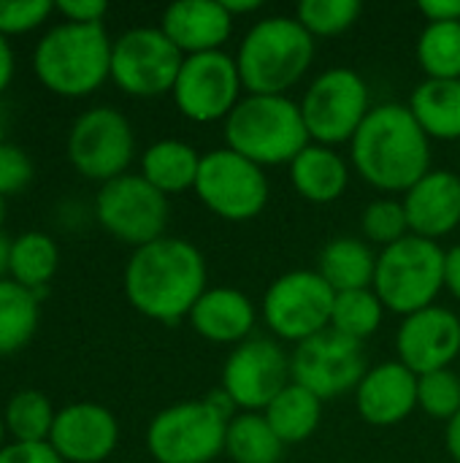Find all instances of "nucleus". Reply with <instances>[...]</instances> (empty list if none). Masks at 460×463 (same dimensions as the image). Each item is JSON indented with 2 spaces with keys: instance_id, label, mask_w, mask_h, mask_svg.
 Segmentation results:
<instances>
[{
  "instance_id": "37998d69",
  "label": "nucleus",
  "mask_w": 460,
  "mask_h": 463,
  "mask_svg": "<svg viewBox=\"0 0 460 463\" xmlns=\"http://www.w3.org/2000/svg\"><path fill=\"white\" fill-rule=\"evenodd\" d=\"M11 79H14V52L5 35L0 33V92L11 84Z\"/></svg>"
},
{
  "instance_id": "6ab92c4d",
  "label": "nucleus",
  "mask_w": 460,
  "mask_h": 463,
  "mask_svg": "<svg viewBox=\"0 0 460 463\" xmlns=\"http://www.w3.org/2000/svg\"><path fill=\"white\" fill-rule=\"evenodd\" d=\"M352 396L358 415L369 426L390 429L418 410V374L401 361H382L369 366Z\"/></svg>"
},
{
  "instance_id": "09e8293b",
  "label": "nucleus",
  "mask_w": 460,
  "mask_h": 463,
  "mask_svg": "<svg viewBox=\"0 0 460 463\" xmlns=\"http://www.w3.org/2000/svg\"><path fill=\"white\" fill-rule=\"evenodd\" d=\"M3 437H5V423H3V418H0V450H3Z\"/></svg>"
},
{
  "instance_id": "4c0bfd02",
  "label": "nucleus",
  "mask_w": 460,
  "mask_h": 463,
  "mask_svg": "<svg viewBox=\"0 0 460 463\" xmlns=\"http://www.w3.org/2000/svg\"><path fill=\"white\" fill-rule=\"evenodd\" d=\"M33 182V160L30 155L8 141H0V195L22 193Z\"/></svg>"
},
{
  "instance_id": "2f4dec72",
  "label": "nucleus",
  "mask_w": 460,
  "mask_h": 463,
  "mask_svg": "<svg viewBox=\"0 0 460 463\" xmlns=\"http://www.w3.org/2000/svg\"><path fill=\"white\" fill-rule=\"evenodd\" d=\"M415 54L426 79H460V22H426Z\"/></svg>"
},
{
  "instance_id": "423d86ee",
  "label": "nucleus",
  "mask_w": 460,
  "mask_h": 463,
  "mask_svg": "<svg viewBox=\"0 0 460 463\" xmlns=\"http://www.w3.org/2000/svg\"><path fill=\"white\" fill-rule=\"evenodd\" d=\"M111 46L103 24L60 22L35 43L33 68L46 90L81 98L111 79Z\"/></svg>"
},
{
  "instance_id": "bb28decb",
  "label": "nucleus",
  "mask_w": 460,
  "mask_h": 463,
  "mask_svg": "<svg viewBox=\"0 0 460 463\" xmlns=\"http://www.w3.org/2000/svg\"><path fill=\"white\" fill-rule=\"evenodd\" d=\"M323 399L298 383H290L266 410L263 418L285 445H301L323 423Z\"/></svg>"
},
{
  "instance_id": "c756f323",
  "label": "nucleus",
  "mask_w": 460,
  "mask_h": 463,
  "mask_svg": "<svg viewBox=\"0 0 460 463\" xmlns=\"http://www.w3.org/2000/svg\"><path fill=\"white\" fill-rule=\"evenodd\" d=\"M38 304L41 298L33 290L11 277L0 279V355L19 353L35 336Z\"/></svg>"
},
{
  "instance_id": "ddd939ff",
  "label": "nucleus",
  "mask_w": 460,
  "mask_h": 463,
  "mask_svg": "<svg viewBox=\"0 0 460 463\" xmlns=\"http://www.w3.org/2000/svg\"><path fill=\"white\" fill-rule=\"evenodd\" d=\"M184 54L160 27H130L111 46V79L133 98L174 92Z\"/></svg>"
},
{
  "instance_id": "473e14b6",
  "label": "nucleus",
  "mask_w": 460,
  "mask_h": 463,
  "mask_svg": "<svg viewBox=\"0 0 460 463\" xmlns=\"http://www.w3.org/2000/svg\"><path fill=\"white\" fill-rule=\"evenodd\" d=\"M54 418L57 410L52 407V402L33 388L16 391L3 412L5 431L14 437V442H49Z\"/></svg>"
},
{
  "instance_id": "cd10ccee",
  "label": "nucleus",
  "mask_w": 460,
  "mask_h": 463,
  "mask_svg": "<svg viewBox=\"0 0 460 463\" xmlns=\"http://www.w3.org/2000/svg\"><path fill=\"white\" fill-rule=\"evenodd\" d=\"M60 266V250L57 241L49 233L41 231H24L11 241V263L8 274L22 288L33 290L38 298L57 274Z\"/></svg>"
},
{
  "instance_id": "9b49d317",
  "label": "nucleus",
  "mask_w": 460,
  "mask_h": 463,
  "mask_svg": "<svg viewBox=\"0 0 460 463\" xmlns=\"http://www.w3.org/2000/svg\"><path fill=\"white\" fill-rule=\"evenodd\" d=\"M95 217L106 233L133 250L165 236L171 203L141 174H122L100 184L95 198Z\"/></svg>"
},
{
  "instance_id": "0eeeda50",
  "label": "nucleus",
  "mask_w": 460,
  "mask_h": 463,
  "mask_svg": "<svg viewBox=\"0 0 460 463\" xmlns=\"http://www.w3.org/2000/svg\"><path fill=\"white\" fill-rule=\"evenodd\" d=\"M445 252L439 241L407 236L377 258L374 293L388 312L409 317L437 304L445 290Z\"/></svg>"
},
{
  "instance_id": "a211bd4d",
  "label": "nucleus",
  "mask_w": 460,
  "mask_h": 463,
  "mask_svg": "<svg viewBox=\"0 0 460 463\" xmlns=\"http://www.w3.org/2000/svg\"><path fill=\"white\" fill-rule=\"evenodd\" d=\"M119 442L114 412L95 402H76L57 410L49 445L65 463L106 461Z\"/></svg>"
},
{
  "instance_id": "c9c22d12",
  "label": "nucleus",
  "mask_w": 460,
  "mask_h": 463,
  "mask_svg": "<svg viewBox=\"0 0 460 463\" xmlns=\"http://www.w3.org/2000/svg\"><path fill=\"white\" fill-rule=\"evenodd\" d=\"M418 410L431 420L450 423L460 412V374L455 369H439L418 377Z\"/></svg>"
},
{
  "instance_id": "4be33fe9",
  "label": "nucleus",
  "mask_w": 460,
  "mask_h": 463,
  "mask_svg": "<svg viewBox=\"0 0 460 463\" xmlns=\"http://www.w3.org/2000/svg\"><path fill=\"white\" fill-rule=\"evenodd\" d=\"M192 331L211 345H241L258 326L255 301L236 288H209L190 312Z\"/></svg>"
},
{
  "instance_id": "aec40b11",
  "label": "nucleus",
  "mask_w": 460,
  "mask_h": 463,
  "mask_svg": "<svg viewBox=\"0 0 460 463\" xmlns=\"http://www.w3.org/2000/svg\"><path fill=\"white\" fill-rule=\"evenodd\" d=\"M409 233L439 241L460 228V176L450 168H431L401 195Z\"/></svg>"
},
{
  "instance_id": "f704fd0d",
  "label": "nucleus",
  "mask_w": 460,
  "mask_h": 463,
  "mask_svg": "<svg viewBox=\"0 0 460 463\" xmlns=\"http://www.w3.org/2000/svg\"><path fill=\"white\" fill-rule=\"evenodd\" d=\"M361 239L369 241L371 247H390L401 239L409 236V220L404 212L401 198L393 195H382L374 198L371 203H366L363 214H361Z\"/></svg>"
},
{
  "instance_id": "ea45409f",
  "label": "nucleus",
  "mask_w": 460,
  "mask_h": 463,
  "mask_svg": "<svg viewBox=\"0 0 460 463\" xmlns=\"http://www.w3.org/2000/svg\"><path fill=\"white\" fill-rule=\"evenodd\" d=\"M54 8L65 16V22L79 24H103L108 5L103 0H57Z\"/></svg>"
},
{
  "instance_id": "c85d7f7f",
  "label": "nucleus",
  "mask_w": 460,
  "mask_h": 463,
  "mask_svg": "<svg viewBox=\"0 0 460 463\" xmlns=\"http://www.w3.org/2000/svg\"><path fill=\"white\" fill-rule=\"evenodd\" d=\"M285 448L263 412H239L228 423L225 456L233 463H282Z\"/></svg>"
},
{
  "instance_id": "a18cd8bd",
  "label": "nucleus",
  "mask_w": 460,
  "mask_h": 463,
  "mask_svg": "<svg viewBox=\"0 0 460 463\" xmlns=\"http://www.w3.org/2000/svg\"><path fill=\"white\" fill-rule=\"evenodd\" d=\"M222 5L230 11L233 19H236V16H244V14H255V11L263 8L260 0H222Z\"/></svg>"
},
{
  "instance_id": "a19ab883",
  "label": "nucleus",
  "mask_w": 460,
  "mask_h": 463,
  "mask_svg": "<svg viewBox=\"0 0 460 463\" xmlns=\"http://www.w3.org/2000/svg\"><path fill=\"white\" fill-rule=\"evenodd\" d=\"M418 8L426 22H460V0H423Z\"/></svg>"
},
{
  "instance_id": "72a5a7b5",
  "label": "nucleus",
  "mask_w": 460,
  "mask_h": 463,
  "mask_svg": "<svg viewBox=\"0 0 460 463\" xmlns=\"http://www.w3.org/2000/svg\"><path fill=\"white\" fill-rule=\"evenodd\" d=\"M361 14H363L361 0H301L293 16L317 41V38H336L347 33L361 19Z\"/></svg>"
},
{
  "instance_id": "a878e982",
  "label": "nucleus",
  "mask_w": 460,
  "mask_h": 463,
  "mask_svg": "<svg viewBox=\"0 0 460 463\" xmlns=\"http://www.w3.org/2000/svg\"><path fill=\"white\" fill-rule=\"evenodd\" d=\"M377 258L380 252H374L369 241L355 236H336L323 247L317 271L336 293L363 290V288H374Z\"/></svg>"
},
{
  "instance_id": "7c9ffc66",
  "label": "nucleus",
  "mask_w": 460,
  "mask_h": 463,
  "mask_svg": "<svg viewBox=\"0 0 460 463\" xmlns=\"http://www.w3.org/2000/svg\"><path fill=\"white\" fill-rule=\"evenodd\" d=\"M385 315H388V309L380 301V296L374 293V288L347 290V293H336L333 312H331V328L355 342H366L369 336H374L382 328Z\"/></svg>"
},
{
  "instance_id": "dca6fc26",
  "label": "nucleus",
  "mask_w": 460,
  "mask_h": 463,
  "mask_svg": "<svg viewBox=\"0 0 460 463\" xmlns=\"http://www.w3.org/2000/svg\"><path fill=\"white\" fill-rule=\"evenodd\" d=\"M290 383V355L274 336H252L236 345L220 377V388L239 412H263Z\"/></svg>"
},
{
  "instance_id": "8fccbe9b",
  "label": "nucleus",
  "mask_w": 460,
  "mask_h": 463,
  "mask_svg": "<svg viewBox=\"0 0 460 463\" xmlns=\"http://www.w3.org/2000/svg\"><path fill=\"white\" fill-rule=\"evenodd\" d=\"M458 152H460V141H458Z\"/></svg>"
},
{
  "instance_id": "f8f14e48",
  "label": "nucleus",
  "mask_w": 460,
  "mask_h": 463,
  "mask_svg": "<svg viewBox=\"0 0 460 463\" xmlns=\"http://www.w3.org/2000/svg\"><path fill=\"white\" fill-rule=\"evenodd\" d=\"M136 157V133L130 119L114 106H95L76 117L68 133V160L70 165L92 179L111 182L127 174Z\"/></svg>"
},
{
  "instance_id": "393cba45",
  "label": "nucleus",
  "mask_w": 460,
  "mask_h": 463,
  "mask_svg": "<svg viewBox=\"0 0 460 463\" xmlns=\"http://www.w3.org/2000/svg\"><path fill=\"white\" fill-rule=\"evenodd\" d=\"M407 106L431 141H460V79H423Z\"/></svg>"
},
{
  "instance_id": "58836bf2",
  "label": "nucleus",
  "mask_w": 460,
  "mask_h": 463,
  "mask_svg": "<svg viewBox=\"0 0 460 463\" xmlns=\"http://www.w3.org/2000/svg\"><path fill=\"white\" fill-rule=\"evenodd\" d=\"M0 463H65L49 442H14L0 450Z\"/></svg>"
},
{
  "instance_id": "2eb2a0df",
  "label": "nucleus",
  "mask_w": 460,
  "mask_h": 463,
  "mask_svg": "<svg viewBox=\"0 0 460 463\" xmlns=\"http://www.w3.org/2000/svg\"><path fill=\"white\" fill-rule=\"evenodd\" d=\"M171 95L182 117L198 125H214L225 122L247 92L236 57L228 52H206L184 57Z\"/></svg>"
},
{
  "instance_id": "49530a36",
  "label": "nucleus",
  "mask_w": 460,
  "mask_h": 463,
  "mask_svg": "<svg viewBox=\"0 0 460 463\" xmlns=\"http://www.w3.org/2000/svg\"><path fill=\"white\" fill-rule=\"evenodd\" d=\"M11 241L3 231H0V279H5V271H8V263H11Z\"/></svg>"
},
{
  "instance_id": "5701e85b",
  "label": "nucleus",
  "mask_w": 460,
  "mask_h": 463,
  "mask_svg": "<svg viewBox=\"0 0 460 463\" xmlns=\"http://www.w3.org/2000/svg\"><path fill=\"white\" fill-rule=\"evenodd\" d=\"M287 168L293 190L317 206L336 203L350 187V163L336 146L312 141Z\"/></svg>"
},
{
  "instance_id": "412c9836",
  "label": "nucleus",
  "mask_w": 460,
  "mask_h": 463,
  "mask_svg": "<svg viewBox=\"0 0 460 463\" xmlns=\"http://www.w3.org/2000/svg\"><path fill=\"white\" fill-rule=\"evenodd\" d=\"M233 16L222 0H179L163 11L160 30L184 54L222 52L233 33Z\"/></svg>"
},
{
  "instance_id": "39448f33",
  "label": "nucleus",
  "mask_w": 460,
  "mask_h": 463,
  "mask_svg": "<svg viewBox=\"0 0 460 463\" xmlns=\"http://www.w3.org/2000/svg\"><path fill=\"white\" fill-rule=\"evenodd\" d=\"M236 404L222 388L203 399L160 410L146 429V450L157 463H214L225 456V434Z\"/></svg>"
},
{
  "instance_id": "7ed1b4c3",
  "label": "nucleus",
  "mask_w": 460,
  "mask_h": 463,
  "mask_svg": "<svg viewBox=\"0 0 460 463\" xmlns=\"http://www.w3.org/2000/svg\"><path fill=\"white\" fill-rule=\"evenodd\" d=\"M314 38L296 16L274 14L258 19L236 49V65L249 95H287L314 62Z\"/></svg>"
},
{
  "instance_id": "f3484780",
  "label": "nucleus",
  "mask_w": 460,
  "mask_h": 463,
  "mask_svg": "<svg viewBox=\"0 0 460 463\" xmlns=\"http://www.w3.org/2000/svg\"><path fill=\"white\" fill-rule=\"evenodd\" d=\"M460 358V317L447 307H428L401 317L396 331V361L423 377L439 369H453Z\"/></svg>"
},
{
  "instance_id": "79ce46f5",
  "label": "nucleus",
  "mask_w": 460,
  "mask_h": 463,
  "mask_svg": "<svg viewBox=\"0 0 460 463\" xmlns=\"http://www.w3.org/2000/svg\"><path fill=\"white\" fill-rule=\"evenodd\" d=\"M445 290L460 301V244L445 252Z\"/></svg>"
},
{
  "instance_id": "1a4fd4ad",
  "label": "nucleus",
  "mask_w": 460,
  "mask_h": 463,
  "mask_svg": "<svg viewBox=\"0 0 460 463\" xmlns=\"http://www.w3.org/2000/svg\"><path fill=\"white\" fill-rule=\"evenodd\" d=\"M333 301L336 290L317 269H293L266 288L260 315L277 342L301 345L331 328Z\"/></svg>"
},
{
  "instance_id": "f03ea898",
  "label": "nucleus",
  "mask_w": 460,
  "mask_h": 463,
  "mask_svg": "<svg viewBox=\"0 0 460 463\" xmlns=\"http://www.w3.org/2000/svg\"><path fill=\"white\" fill-rule=\"evenodd\" d=\"M352 171L385 195H404L431 165V138L407 103H380L350 141Z\"/></svg>"
},
{
  "instance_id": "de8ad7c7",
  "label": "nucleus",
  "mask_w": 460,
  "mask_h": 463,
  "mask_svg": "<svg viewBox=\"0 0 460 463\" xmlns=\"http://www.w3.org/2000/svg\"><path fill=\"white\" fill-rule=\"evenodd\" d=\"M3 220H5V198L0 195V231H3Z\"/></svg>"
},
{
  "instance_id": "e433bc0d",
  "label": "nucleus",
  "mask_w": 460,
  "mask_h": 463,
  "mask_svg": "<svg viewBox=\"0 0 460 463\" xmlns=\"http://www.w3.org/2000/svg\"><path fill=\"white\" fill-rule=\"evenodd\" d=\"M52 11L54 3L49 0H0V33H27L38 27Z\"/></svg>"
},
{
  "instance_id": "c03bdc74",
  "label": "nucleus",
  "mask_w": 460,
  "mask_h": 463,
  "mask_svg": "<svg viewBox=\"0 0 460 463\" xmlns=\"http://www.w3.org/2000/svg\"><path fill=\"white\" fill-rule=\"evenodd\" d=\"M445 445H447V453L455 463H460V412L447 423V431H445Z\"/></svg>"
},
{
  "instance_id": "6e6552de",
  "label": "nucleus",
  "mask_w": 460,
  "mask_h": 463,
  "mask_svg": "<svg viewBox=\"0 0 460 463\" xmlns=\"http://www.w3.org/2000/svg\"><path fill=\"white\" fill-rule=\"evenodd\" d=\"M298 103L312 141L325 146L350 144L374 109L366 79L344 65L317 73Z\"/></svg>"
},
{
  "instance_id": "f257e3e1",
  "label": "nucleus",
  "mask_w": 460,
  "mask_h": 463,
  "mask_svg": "<svg viewBox=\"0 0 460 463\" xmlns=\"http://www.w3.org/2000/svg\"><path fill=\"white\" fill-rule=\"evenodd\" d=\"M122 285L136 312L174 326L190 317L198 298L209 290L206 258L192 241L163 236L133 250Z\"/></svg>"
},
{
  "instance_id": "4468645a",
  "label": "nucleus",
  "mask_w": 460,
  "mask_h": 463,
  "mask_svg": "<svg viewBox=\"0 0 460 463\" xmlns=\"http://www.w3.org/2000/svg\"><path fill=\"white\" fill-rule=\"evenodd\" d=\"M293 383L304 385L323 402L355 393L358 383L369 372L363 342H355L333 328L301 342L290 353Z\"/></svg>"
},
{
  "instance_id": "b1692460",
  "label": "nucleus",
  "mask_w": 460,
  "mask_h": 463,
  "mask_svg": "<svg viewBox=\"0 0 460 463\" xmlns=\"http://www.w3.org/2000/svg\"><path fill=\"white\" fill-rule=\"evenodd\" d=\"M201 152L182 138H160L141 155V176L163 195H179L195 190Z\"/></svg>"
},
{
  "instance_id": "20e7f679",
  "label": "nucleus",
  "mask_w": 460,
  "mask_h": 463,
  "mask_svg": "<svg viewBox=\"0 0 460 463\" xmlns=\"http://www.w3.org/2000/svg\"><path fill=\"white\" fill-rule=\"evenodd\" d=\"M225 146L260 168L290 165L309 144L301 103L290 95H244L222 122Z\"/></svg>"
},
{
  "instance_id": "9d476101",
  "label": "nucleus",
  "mask_w": 460,
  "mask_h": 463,
  "mask_svg": "<svg viewBox=\"0 0 460 463\" xmlns=\"http://www.w3.org/2000/svg\"><path fill=\"white\" fill-rule=\"evenodd\" d=\"M195 195L214 217L225 222H249L268 206L271 187L266 168L228 146H220L203 152Z\"/></svg>"
}]
</instances>
